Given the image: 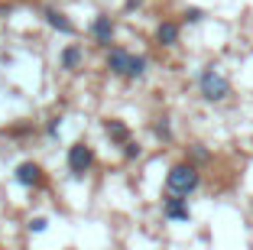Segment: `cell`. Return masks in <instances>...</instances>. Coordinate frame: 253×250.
<instances>
[{
    "label": "cell",
    "mask_w": 253,
    "mask_h": 250,
    "mask_svg": "<svg viewBox=\"0 0 253 250\" xmlns=\"http://www.w3.org/2000/svg\"><path fill=\"white\" fill-rule=\"evenodd\" d=\"M198 189H201V169L195 162L182 159V162H175V166H169V172H166V192H169V195L188 199V195L198 192Z\"/></svg>",
    "instance_id": "obj_1"
},
{
    "label": "cell",
    "mask_w": 253,
    "mask_h": 250,
    "mask_svg": "<svg viewBox=\"0 0 253 250\" xmlns=\"http://www.w3.org/2000/svg\"><path fill=\"white\" fill-rule=\"evenodd\" d=\"M195 85H198V95L205 104H221L231 98V78L224 72H217L214 65H205L198 72V78H195Z\"/></svg>",
    "instance_id": "obj_2"
},
{
    "label": "cell",
    "mask_w": 253,
    "mask_h": 250,
    "mask_svg": "<svg viewBox=\"0 0 253 250\" xmlns=\"http://www.w3.org/2000/svg\"><path fill=\"white\" fill-rule=\"evenodd\" d=\"M65 162H68V172H72V179H84L91 169H94L97 153H94V147H91V143L78 140V143H72V147H68Z\"/></svg>",
    "instance_id": "obj_3"
},
{
    "label": "cell",
    "mask_w": 253,
    "mask_h": 250,
    "mask_svg": "<svg viewBox=\"0 0 253 250\" xmlns=\"http://www.w3.org/2000/svg\"><path fill=\"white\" fill-rule=\"evenodd\" d=\"M163 218L172 221V224H188V221H192L188 199H182V195H169V192H166V199H163Z\"/></svg>",
    "instance_id": "obj_4"
},
{
    "label": "cell",
    "mask_w": 253,
    "mask_h": 250,
    "mask_svg": "<svg viewBox=\"0 0 253 250\" xmlns=\"http://www.w3.org/2000/svg\"><path fill=\"white\" fill-rule=\"evenodd\" d=\"M114 33H117V23H114V16H111V13H97L94 20H91V39H94L97 46L111 49Z\"/></svg>",
    "instance_id": "obj_5"
},
{
    "label": "cell",
    "mask_w": 253,
    "mask_h": 250,
    "mask_svg": "<svg viewBox=\"0 0 253 250\" xmlns=\"http://www.w3.org/2000/svg\"><path fill=\"white\" fill-rule=\"evenodd\" d=\"M13 179L23 185V189H42V185H45L42 166H39V162H33V159L20 162V166H16V172H13Z\"/></svg>",
    "instance_id": "obj_6"
},
{
    "label": "cell",
    "mask_w": 253,
    "mask_h": 250,
    "mask_svg": "<svg viewBox=\"0 0 253 250\" xmlns=\"http://www.w3.org/2000/svg\"><path fill=\"white\" fill-rule=\"evenodd\" d=\"M130 59H133V52H130V49H124V46H111V49H107L104 65H107V72H111V75H120V78H126Z\"/></svg>",
    "instance_id": "obj_7"
},
{
    "label": "cell",
    "mask_w": 253,
    "mask_h": 250,
    "mask_svg": "<svg viewBox=\"0 0 253 250\" xmlns=\"http://www.w3.org/2000/svg\"><path fill=\"white\" fill-rule=\"evenodd\" d=\"M182 36V23L179 20H163L156 26V46H163V49H172V46L179 43Z\"/></svg>",
    "instance_id": "obj_8"
},
{
    "label": "cell",
    "mask_w": 253,
    "mask_h": 250,
    "mask_svg": "<svg viewBox=\"0 0 253 250\" xmlns=\"http://www.w3.org/2000/svg\"><path fill=\"white\" fill-rule=\"evenodd\" d=\"M104 133H107V140L117 143V147H124V143L133 140V137H130V127H126L120 117H107L104 120Z\"/></svg>",
    "instance_id": "obj_9"
},
{
    "label": "cell",
    "mask_w": 253,
    "mask_h": 250,
    "mask_svg": "<svg viewBox=\"0 0 253 250\" xmlns=\"http://www.w3.org/2000/svg\"><path fill=\"white\" fill-rule=\"evenodd\" d=\"M42 16H45V23H49L52 30H59V33H62V36H75V33H78V26H75V23L68 20L62 10H45Z\"/></svg>",
    "instance_id": "obj_10"
},
{
    "label": "cell",
    "mask_w": 253,
    "mask_h": 250,
    "mask_svg": "<svg viewBox=\"0 0 253 250\" xmlns=\"http://www.w3.org/2000/svg\"><path fill=\"white\" fill-rule=\"evenodd\" d=\"M82 59H84V52H82V46H65L62 49V55H59V65L65 68V72H78L82 68Z\"/></svg>",
    "instance_id": "obj_11"
},
{
    "label": "cell",
    "mask_w": 253,
    "mask_h": 250,
    "mask_svg": "<svg viewBox=\"0 0 253 250\" xmlns=\"http://www.w3.org/2000/svg\"><path fill=\"white\" fill-rule=\"evenodd\" d=\"M185 159H188V162H195V166L201 169V166H208V162H211V150L205 147V143H188Z\"/></svg>",
    "instance_id": "obj_12"
},
{
    "label": "cell",
    "mask_w": 253,
    "mask_h": 250,
    "mask_svg": "<svg viewBox=\"0 0 253 250\" xmlns=\"http://www.w3.org/2000/svg\"><path fill=\"white\" fill-rule=\"evenodd\" d=\"M146 72H149V59H146V55H133V59H130V68H126V78L136 81V78H143Z\"/></svg>",
    "instance_id": "obj_13"
},
{
    "label": "cell",
    "mask_w": 253,
    "mask_h": 250,
    "mask_svg": "<svg viewBox=\"0 0 253 250\" xmlns=\"http://www.w3.org/2000/svg\"><path fill=\"white\" fill-rule=\"evenodd\" d=\"M153 133H156V140L172 143V124H169V117H156V124H153Z\"/></svg>",
    "instance_id": "obj_14"
},
{
    "label": "cell",
    "mask_w": 253,
    "mask_h": 250,
    "mask_svg": "<svg viewBox=\"0 0 253 250\" xmlns=\"http://www.w3.org/2000/svg\"><path fill=\"white\" fill-rule=\"evenodd\" d=\"M140 156H143V147H140V143H136V140L124 143V159H126V162H136V159H140Z\"/></svg>",
    "instance_id": "obj_15"
},
{
    "label": "cell",
    "mask_w": 253,
    "mask_h": 250,
    "mask_svg": "<svg viewBox=\"0 0 253 250\" xmlns=\"http://www.w3.org/2000/svg\"><path fill=\"white\" fill-rule=\"evenodd\" d=\"M201 20H205V10H198V7H188L182 13V23H201Z\"/></svg>",
    "instance_id": "obj_16"
},
{
    "label": "cell",
    "mask_w": 253,
    "mask_h": 250,
    "mask_svg": "<svg viewBox=\"0 0 253 250\" xmlns=\"http://www.w3.org/2000/svg\"><path fill=\"white\" fill-rule=\"evenodd\" d=\"M26 228H30V231H33V234H42V231H45V228H49V218H42V214H39V218H33V221H30V224H26Z\"/></svg>",
    "instance_id": "obj_17"
},
{
    "label": "cell",
    "mask_w": 253,
    "mask_h": 250,
    "mask_svg": "<svg viewBox=\"0 0 253 250\" xmlns=\"http://www.w3.org/2000/svg\"><path fill=\"white\" fill-rule=\"evenodd\" d=\"M59 130H62V117H52L45 124V137H59Z\"/></svg>",
    "instance_id": "obj_18"
},
{
    "label": "cell",
    "mask_w": 253,
    "mask_h": 250,
    "mask_svg": "<svg viewBox=\"0 0 253 250\" xmlns=\"http://www.w3.org/2000/svg\"><path fill=\"white\" fill-rule=\"evenodd\" d=\"M140 7H143V0H126V3H124L126 13H130V10H140Z\"/></svg>",
    "instance_id": "obj_19"
},
{
    "label": "cell",
    "mask_w": 253,
    "mask_h": 250,
    "mask_svg": "<svg viewBox=\"0 0 253 250\" xmlns=\"http://www.w3.org/2000/svg\"><path fill=\"white\" fill-rule=\"evenodd\" d=\"M250 208H253V199H250Z\"/></svg>",
    "instance_id": "obj_20"
}]
</instances>
